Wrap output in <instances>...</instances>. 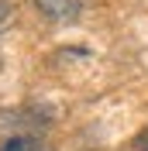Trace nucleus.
Instances as JSON below:
<instances>
[{
	"label": "nucleus",
	"mask_w": 148,
	"mask_h": 151,
	"mask_svg": "<svg viewBox=\"0 0 148 151\" xmlns=\"http://www.w3.org/2000/svg\"><path fill=\"white\" fill-rule=\"evenodd\" d=\"M35 4L41 14H48L55 21H73L79 14V0H35Z\"/></svg>",
	"instance_id": "obj_1"
},
{
	"label": "nucleus",
	"mask_w": 148,
	"mask_h": 151,
	"mask_svg": "<svg viewBox=\"0 0 148 151\" xmlns=\"http://www.w3.org/2000/svg\"><path fill=\"white\" fill-rule=\"evenodd\" d=\"M0 151H52V148L38 137H10L7 144H0Z\"/></svg>",
	"instance_id": "obj_2"
},
{
	"label": "nucleus",
	"mask_w": 148,
	"mask_h": 151,
	"mask_svg": "<svg viewBox=\"0 0 148 151\" xmlns=\"http://www.w3.org/2000/svg\"><path fill=\"white\" fill-rule=\"evenodd\" d=\"M131 151H148V127L134 137V141H131Z\"/></svg>",
	"instance_id": "obj_3"
},
{
	"label": "nucleus",
	"mask_w": 148,
	"mask_h": 151,
	"mask_svg": "<svg viewBox=\"0 0 148 151\" xmlns=\"http://www.w3.org/2000/svg\"><path fill=\"white\" fill-rule=\"evenodd\" d=\"M10 14H14V7H10L7 0H0V28H4V24L10 21Z\"/></svg>",
	"instance_id": "obj_4"
}]
</instances>
